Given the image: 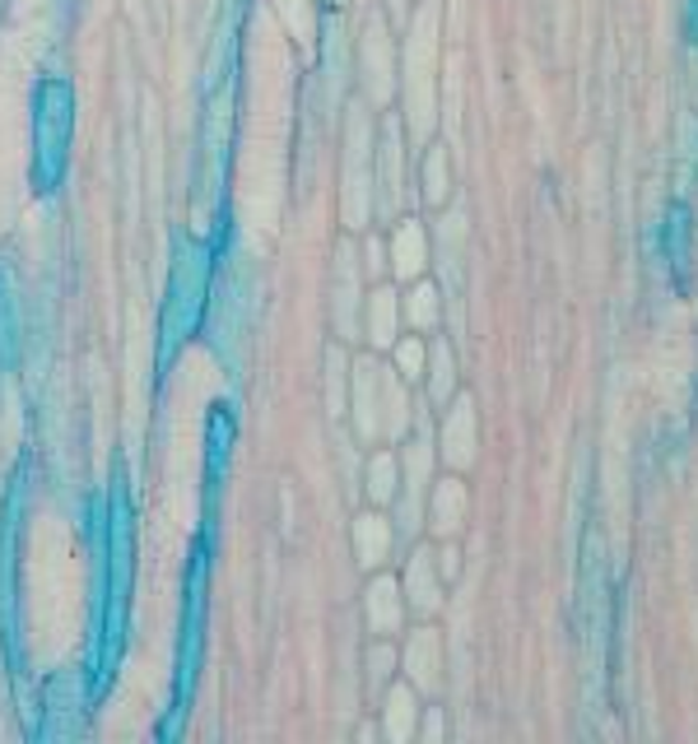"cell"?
<instances>
[{"instance_id":"2e32d148","label":"cell","mask_w":698,"mask_h":744,"mask_svg":"<svg viewBox=\"0 0 698 744\" xmlns=\"http://www.w3.org/2000/svg\"><path fill=\"white\" fill-rule=\"evenodd\" d=\"M363 488H368V498H373V507L396 503V494H401V465H396L392 452H373V456H368Z\"/></svg>"},{"instance_id":"44dd1931","label":"cell","mask_w":698,"mask_h":744,"mask_svg":"<svg viewBox=\"0 0 698 744\" xmlns=\"http://www.w3.org/2000/svg\"><path fill=\"white\" fill-rule=\"evenodd\" d=\"M429 372H434V401L438 405H448V396H452V372H457V363H452V349L448 345H429Z\"/></svg>"},{"instance_id":"484cf974","label":"cell","mask_w":698,"mask_h":744,"mask_svg":"<svg viewBox=\"0 0 698 744\" xmlns=\"http://www.w3.org/2000/svg\"><path fill=\"white\" fill-rule=\"evenodd\" d=\"M424 735H429V740H438V735H442V717H438V712L429 717V726H424Z\"/></svg>"},{"instance_id":"ffe728a7","label":"cell","mask_w":698,"mask_h":744,"mask_svg":"<svg viewBox=\"0 0 698 744\" xmlns=\"http://www.w3.org/2000/svg\"><path fill=\"white\" fill-rule=\"evenodd\" d=\"M392 349H396V372H401L405 382H419L424 372H429V345H424L419 336H410V340H396Z\"/></svg>"},{"instance_id":"52a82bcc","label":"cell","mask_w":698,"mask_h":744,"mask_svg":"<svg viewBox=\"0 0 698 744\" xmlns=\"http://www.w3.org/2000/svg\"><path fill=\"white\" fill-rule=\"evenodd\" d=\"M405 600H410L415 615H438L442 610V577H438V554L434 550H415L410 567H405V582H401Z\"/></svg>"},{"instance_id":"e0dca14e","label":"cell","mask_w":698,"mask_h":744,"mask_svg":"<svg viewBox=\"0 0 698 744\" xmlns=\"http://www.w3.org/2000/svg\"><path fill=\"white\" fill-rule=\"evenodd\" d=\"M415 717H419L415 689H410V684H396V689L386 694V735H392L396 744L410 740L415 735Z\"/></svg>"},{"instance_id":"30bf717a","label":"cell","mask_w":698,"mask_h":744,"mask_svg":"<svg viewBox=\"0 0 698 744\" xmlns=\"http://www.w3.org/2000/svg\"><path fill=\"white\" fill-rule=\"evenodd\" d=\"M424 503H429V526H434L438 540H452L465 526V507H471V498H465L461 480H438Z\"/></svg>"},{"instance_id":"7c38bea8","label":"cell","mask_w":698,"mask_h":744,"mask_svg":"<svg viewBox=\"0 0 698 744\" xmlns=\"http://www.w3.org/2000/svg\"><path fill=\"white\" fill-rule=\"evenodd\" d=\"M363 84L373 93V103L392 98V61H386V24L373 19L363 33Z\"/></svg>"},{"instance_id":"ac0fdd59","label":"cell","mask_w":698,"mask_h":744,"mask_svg":"<svg viewBox=\"0 0 698 744\" xmlns=\"http://www.w3.org/2000/svg\"><path fill=\"white\" fill-rule=\"evenodd\" d=\"M405 322L415 330H434L438 326V289L434 284H415L405 298Z\"/></svg>"},{"instance_id":"9c48e42d","label":"cell","mask_w":698,"mask_h":744,"mask_svg":"<svg viewBox=\"0 0 698 744\" xmlns=\"http://www.w3.org/2000/svg\"><path fill=\"white\" fill-rule=\"evenodd\" d=\"M336 330L345 340L359 336V261L349 243L336 247Z\"/></svg>"},{"instance_id":"4fadbf2b","label":"cell","mask_w":698,"mask_h":744,"mask_svg":"<svg viewBox=\"0 0 698 744\" xmlns=\"http://www.w3.org/2000/svg\"><path fill=\"white\" fill-rule=\"evenodd\" d=\"M424 266H429V233H424V224L405 219L392 238V270L396 280H419Z\"/></svg>"},{"instance_id":"6da1fadb","label":"cell","mask_w":698,"mask_h":744,"mask_svg":"<svg viewBox=\"0 0 698 744\" xmlns=\"http://www.w3.org/2000/svg\"><path fill=\"white\" fill-rule=\"evenodd\" d=\"M434 29H438V5H419L410 24V43H405V112H410L415 140H429L434 131Z\"/></svg>"},{"instance_id":"d4e9b609","label":"cell","mask_w":698,"mask_h":744,"mask_svg":"<svg viewBox=\"0 0 698 744\" xmlns=\"http://www.w3.org/2000/svg\"><path fill=\"white\" fill-rule=\"evenodd\" d=\"M382 266H386V261H382V243H378V238H368V270H373V275H378Z\"/></svg>"},{"instance_id":"9a60e30c","label":"cell","mask_w":698,"mask_h":744,"mask_svg":"<svg viewBox=\"0 0 698 744\" xmlns=\"http://www.w3.org/2000/svg\"><path fill=\"white\" fill-rule=\"evenodd\" d=\"M392 521H386L382 512H363L354 521V554L363 567H382L386 559H392Z\"/></svg>"},{"instance_id":"5bb4252c","label":"cell","mask_w":698,"mask_h":744,"mask_svg":"<svg viewBox=\"0 0 698 744\" xmlns=\"http://www.w3.org/2000/svg\"><path fill=\"white\" fill-rule=\"evenodd\" d=\"M396 322H401V298L396 289H373L363 298V336L373 340L378 349L396 345Z\"/></svg>"},{"instance_id":"5b68a950","label":"cell","mask_w":698,"mask_h":744,"mask_svg":"<svg viewBox=\"0 0 698 744\" xmlns=\"http://www.w3.org/2000/svg\"><path fill=\"white\" fill-rule=\"evenodd\" d=\"M405 675H410L415 694H438L442 689V638L438 629H419L405 642Z\"/></svg>"},{"instance_id":"cb8c5ba5","label":"cell","mask_w":698,"mask_h":744,"mask_svg":"<svg viewBox=\"0 0 698 744\" xmlns=\"http://www.w3.org/2000/svg\"><path fill=\"white\" fill-rule=\"evenodd\" d=\"M457 559H461V554H457V544H448V550H442V554H438V567H442V577H448V582L457 577V567H461Z\"/></svg>"},{"instance_id":"d6986e66","label":"cell","mask_w":698,"mask_h":744,"mask_svg":"<svg viewBox=\"0 0 698 744\" xmlns=\"http://www.w3.org/2000/svg\"><path fill=\"white\" fill-rule=\"evenodd\" d=\"M424 195L434 205H448V145H434L424 159Z\"/></svg>"},{"instance_id":"603a6c76","label":"cell","mask_w":698,"mask_h":744,"mask_svg":"<svg viewBox=\"0 0 698 744\" xmlns=\"http://www.w3.org/2000/svg\"><path fill=\"white\" fill-rule=\"evenodd\" d=\"M392 647H373V652H368V679H373V684H386V675H392Z\"/></svg>"},{"instance_id":"7402d4cb","label":"cell","mask_w":698,"mask_h":744,"mask_svg":"<svg viewBox=\"0 0 698 744\" xmlns=\"http://www.w3.org/2000/svg\"><path fill=\"white\" fill-rule=\"evenodd\" d=\"M326 372H331V391H326L331 396V415H345V354L340 349L326 354Z\"/></svg>"},{"instance_id":"277c9868","label":"cell","mask_w":698,"mask_h":744,"mask_svg":"<svg viewBox=\"0 0 698 744\" xmlns=\"http://www.w3.org/2000/svg\"><path fill=\"white\" fill-rule=\"evenodd\" d=\"M378 168H382V195L373 201L378 214H401L405 205V172H401V122L396 116H386V126H382V154H378Z\"/></svg>"},{"instance_id":"8992f818","label":"cell","mask_w":698,"mask_h":744,"mask_svg":"<svg viewBox=\"0 0 698 744\" xmlns=\"http://www.w3.org/2000/svg\"><path fill=\"white\" fill-rule=\"evenodd\" d=\"M363 619H368V633L378 638H396L401 623H405V596H401V582L396 577H373L363 591Z\"/></svg>"},{"instance_id":"ba28073f","label":"cell","mask_w":698,"mask_h":744,"mask_svg":"<svg viewBox=\"0 0 698 744\" xmlns=\"http://www.w3.org/2000/svg\"><path fill=\"white\" fill-rule=\"evenodd\" d=\"M429 442L424 438H415V447H410V456H405V488L396 494V503H401V531H415L419 526V517H424V498H429Z\"/></svg>"},{"instance_id":"3957f363","label":"cell","mask_w":698,"mask_h":744,"mask_svg":"<svg viewBox=\"0 0 698 744\" xmlns=\"http://www.w3.org/2000/svg\"><path fill=\"white\" fill-rule=\"evenodd\" d=\"M349 409H354V428L363 442L382 438V368L373 359L354 363V391H349Z\"/></svg>"},{"instance_id":"4316f807","label":"cell","mask_w":698,"mask_h":744,"mask_svg":"<svg viewBox=\"0 0 698 744\" xmlns=\"http://www.w3.org/2000/svg\"><path fill=\"white\" fill-rule=\"evenodd\" d=\"M392 5H396V10H405V0H392Z\"/></svg>"},{"instance_id":"8fae6325","label":"cell","mask_w":698,"mask_h":744,"mask_svg":"<svg viewBox=\"0 0 698 744\" xmlns=\"http://www.w3.org/2000/svg\"><path fill=\"white\" fill-rule=\"evenodd\" d=\"M442 456H448L452 470H465L475 461V405H471V396H461L452 405L448 424H442Z\"/></svg>"},{"instance_id":"7a4b0ae2","label":"cell","mask_w":698,"mask_h":744,"mask_svg":"<svg viewBox=\"0 0 698 744\" xmlns=\"http://www.w3.org/2000/svg\"><path fill=\"white\" fill-rule=\"evenodd\" d=\"M373 126H368L363 108H349L345 126V224L363 228V219L373 214Z\"/></svg>"}]
</instances>
